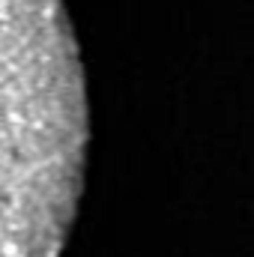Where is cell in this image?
Here are the masks:
<instances>
[{
  "mask_svg": "<svg viewBox=\"0 0 254 257\" xmlns=\"http://www.w3.org/2000/svg\"><path fill=\"white\" fill-rule=\"evenodd\" d=\"M87 105L60 0H0V257H60Z\"/></svg>",
  "mask_w": 254,
  "mask_h": 257,
  "instance_id": "obj_1",
  "label": "cell"
}]
</instances>
